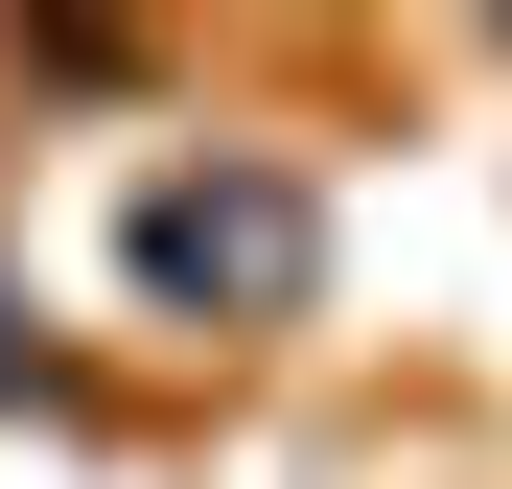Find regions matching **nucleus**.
Here are the masks:
<instances>
[{
    "instance_id": "obj_1",
    "label": "nucleus",
    "mask_w": 512,
    "mask_h": 489,
    "mask_svg": "<svg viewBox=\"0 0 512 489\" xmlns=\"http://www.w3.org/2000/svg\"><path fill=\"white\" fill-rule=\"evenodd\" d=\"M303 257H326V210L280 187V163H187V187L140 210V280H163V303H233V326L303 303Z\"/></svg>"
}]
</instances>
